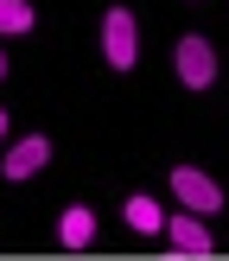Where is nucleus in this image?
Returning a JSON list of instances; mask_svg holds the SVG:
<instances>
[{
  "instance_id": "nucleus-1",
  "label": "nucleus",
  "mask_w": 229,
  "mask_h": 261,
  "mask_svg": "<svg viewBox=\"0 0 229 261\" xmlns=\"http://www.w3.org/2000/svg\"><path fill=\"white\" fill-rule=\"evenodd\" d=\"M102 58H108L114 70H134V64H140V25H134L127 7L102 13Z\"/></svg>"
},
{
  "instance_id": "nucleus-2",
  "label": "nucleus",
  "mask_w": 229,
  "mask_h": 261,
  "mask_svg": "<svg viewBox=\"0 0 229 261\" xmlns=\"http://www.w3.org/2000/svg\"><path fill=\"white\" fill-rule=\"evenodd\" d=\"M172 198L185 204V211H197V217L223 211V185H216L210 172H197V166H172Z\"/></svg>"
},
{
  "instance_id": "nucleus-3",
  "label": "nucleus",
  "mask_w": 229,
  "mask_h": 261,
  "mask_svg": "<svg viewBox=\"0 0 229 261\" xmlns=\"http://www.w3.org/2000/svg\"><path fill=\"white\" fill-rule=\"evenodd\" d=\"M172 64H178V83H185V89H210L216 83V51H210V38H197V32L178 38Z\"/></svg>"
},
{
  "instance_id": "nucleus-4",
  "label": "nucleus",
  "mask_w": 229,
  "mask_h": 261,
  "mask_svg": "<svg viewBox=\"0 0 229 261\" xmlns=\"http://www.w3.org/2000/svg\"><path fill=\"white\" fill-rule=\"evenodd\" d=\"M45 160H51V140H45V134H19V140L7 147V160H0V172H7L13 185H19V178H32Z\"/></svg>"
},
{
  "instance_id": "nucleus-5",
  "label": "nucleus",
  "mask_w": 229,
  "mask_h": 261,
  "mask_svg": "<svg viewBox=\"0 0 229 261\" xmlns=\"http://www.w3.org/2000/svg\"><path fill=\"white\" fill-rule=\"evenodd\" d=\"M165 242H172L178 255H210V229H204L197 211H191V217H172V223H165Z\"/></svg>"
},
{
  "instance_id": "nucleus-6",
  "label": "nucleus",
  "mask_w": 229,
  "mask_h": 261,
  "mask_svg": "<svg viewBox=\"0 0 229 261\" xmlns=\"http://www.w3.org/2000/svg\"><path fill=\"white\" fill-rule=\"evenodd\" d=\"M58 242L64 249H89V242H96V211H89V204H70V211L58 217Z\"/></svg>"
},
{
  "instance_id": "nucleus-7",
  "label": "nucleus",
  "mask_w": 229,
  "mask_h": 261,
  "mask_svg": "<svg viewBox=\"0 0 229 261\" xmlns=\"http://www.w3.org/2000/svg\"><path fill=\"white\" fill-rule=\"evenodd\" d=\"M127 223H134L140 236H159V229H165V211L147 198V191H134V198H127Z\"/></svg>"
},
{
  "instance_id": "nucleus-8",
  "label": "nucleus",
  "mask_w": 229,
  "mask_h": 261,
  "mask_svg": "<svg viewBox=\"0 0 229 261\" xmlns=\"http://www.w3.org/2000/svg\"><path fill=\"white\" fill-rule=\"evenodd\" d=\"M19 32H32V7L25 0H0V38H19Z\"/></svg>"
},
{
  "instance_id": "nucleus-9",
  "label": "nucleus",
  "mask_w": 229,
  "mask_h": 261,
  "mask_svg": "<svg viewBox=\"0 0 229 261\" xmlns=\"http://www.w3.org/2000/svg\"><path fill=\"white\" fill-rule=\"evenodd\" d=\"M0 140H7V109H0Z\"/></svg>"
},
{
  "instance_id": "nucleus-10",
  "label": "nucleus",
  "mask_w": 229,
  "mask_h": 261,
  "mask_svg": "<svg viewBox=\"0 0 229 261\" xmlns=\"http://www.w3.org/2000/svg\"><path fill=\"white\" fill-rule=\"evenodd\" d=\"M0 76H7V51H0Z\"/></svg>"
}]
</instances>
